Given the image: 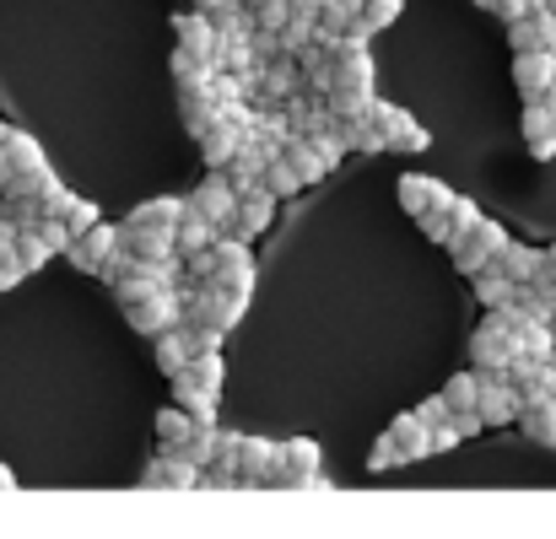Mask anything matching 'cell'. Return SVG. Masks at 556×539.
<instances>
[{
  "label": "cell",
  "instance_id": "obj_35",
  "mask_svg": "<svg viewBox=\"0 0 556 539\" xmlns=\"http://www.w3.org/2000/svg\"><path fill=\"white\" fill-rule=\"evenodd\" d=\"M211 442H216V426H205V421H194V426H189V437H185V442H179V448H174V453H179V459H189V464H200V470H205V464H211Z\"/></svg>",
  "mask_w": 556,
  "mask_h": 539
},
{
  "label": "cell",
  "instance_id": "obj_42",
  "mask_svg": "<svg viewBox=\"0 0 556 539\" xmlns=\"http://www.w3.org/2000/svg\"><path fill=\"white\" fill-rule=\"evenodd\" d=\"M232 464H238V432H216L211 464H205V470H232Z\"/></svg>",
  "mask_w": 556,
  "mask_h": 539
},
{
  "label": "cell",
  "instance_id": "obj_27",
  "mask_svg": "<svg viewBox=\"0 0 556 539\" xmlns=\"http://www.w3.org/2000/svg\"><path fill=\"white\" fill-rule=\"evenodd\" d=\"M216 238H222V227H216V221H205L200 210H185V216H179V227H174V248H179V259L194 254V248H211Z\"/></svg>",
  "mask_w": 556,
  "mask_h": 539
},
{
  "label": "cell",
  "instance_id": "obj_43",
  "mask_svg": "<svg viewBox=\"0 0 556 539\" xmlns=\"http://www.w3.org/2000/svg\"><path fill=\"white\" fill-rule=\"evenodd\" d=\"M185 270H189V281H194V286H205V281H211V270H216V243L185 254Z\"/></svg>",
  "mask_w": 556,
  "mask_h": 539
},
{
  "label": "cell",
  "instance_id": "obj_10",
  "mask_svg": "<svg viewBox=\"0 0 556 539\" xmlns=\"http://www.w3.org/2000/svg\"><path fill=\"white\" fill-rule=\"evenodd\" d=\"M481 372V367H476ZM519 388L503 377V372H481V394H476V415H481V426H514V415H519Z\"/></svg>",
  "mask_w": 556,
  "mask_h": 539
},
{
  "label": "cell",
  "instance_id": "obj_7",
  "mask_svg": "<svg viewBox=\"0 0 556 539\" xmlns=\"http://www.w3.org/2000/svg\"><path fill=\"white\" fill-rule=\"evenodd\" d=\"M119 248H125V232L109 227V221H92L87 232H76V238L65 243V259H71L76 270H87V275H103V265H109Z\"/></svg>",
  "mask_w": 556,
  "mask_h": 539
},
{
  "label": "cell",
  "instance_id": "obj_6",
  "mask_svg": "<svg viewBox=\"0 0 556 539\" xmlns=\"http://www.w3.org/2000/svg\"><path fill=\"white\" fill-rule=\"evenodd\" d=\"M368 119L378 125V136H383V152H400V157H421L427 146H432V136L405 114V108H394V103H378L372 98V108H368Z\"/></svg>",
  "mask_w": 556,
  "mask_h": 539
},
{
  "label": "cell",
  "instance_id": "obj_38",
  "mask_svg": "<svg viewBox=\"0 0 556 539\" xmlns=\"http://www.w3.org/2000/svg\"><path fill=\"white\" fill-rule=\"evenodd\" d=\"M405 11V0H363V11H357V22L368 27V33H378V27H389L394 16Z\"/></svg>",
  "mask_w": 556,
  "mask_h": 539
},
{
  "label": "cell",
  "instance_id": "obj_20",
  "mask_svg": "<svg viewBox=\"0 0 556 539\" xmlns=\"http://www.w3.org/2000/svg\"><path fill=\"white\" fill-rule=\"evenodd\" d=\"M189 210H200L205 221H216V227H227V216H232V205H238V189L227 183V174H205V183L185 194Z\"/></svg>",
  "mask_w": 556,
  "mask_h": 539
},
{
  "label": "cell",
  "instance_id": "obj_40",
  "mask_svg": "<svg viewBox=\"0 0 556 539\" xmlns=\"http://www.w3.org/2000/svg\"><path fill=\"white\" fill-rule=\"evenodd\" d=\"M60 221H65V227H71V238H76V232H87V227H92V221H103V216H98V205H92V200H76V194H71V200H65V210H60Z\"/></svg>",
  "mask_w": 556,
  "mask_h": 539
},
{
  "label": "cell",
  "instance_id": "obj_33",
  "mask_svg": "<svg viewBox=\"0 0 556 539\" xmlns=\"http://www.w3.org/2000/svg\"><path fill=\"white\" fill-rule=\"evenodd\" d=\"M260 189H270L276 200H292V194L303 189V179H298V174H292V163H287V157L276 152V157L265 163V174H260Z\"/></svg>",
  "mask_w": 556,
  "mask_h": 539
},
{
  "label": "cell",
  "instance_id": "obj_29",
  "mask_svg": "<svg viewBox=\"0 0 556 539\" xmlns=\"http://www.w3.org/2000/svg\"><path fill=\"white\" fill-rule=\"evenodd\" d=\"M470 281H476V297H481V308H508V303H514V281H508L497 265H481Z\"/></svg>",
  "mask_w": 556,
  "mask_h": 539
},
{
  "label": "cell",
  "instance_id": "obj_16",
  "mask_svg": "<svg viewBox=\"0 0 556 539\" xmlns=\"http://www.w3.org/2000/svg\"><path fill=\"white\" fill-rule=\"evenodd\" d=\"M383 437L394 442V453H400V464H421V459L432 453V426H427V421H421L416 410H405V415H394Z\"/></svg>",
  "mask_w": 556,
  "mask_h": 539
},
{
  "label": "cell",
  "instance_id": "obj_41",
  "mask_svg": "<svg viewBox=\"0 0 556 539\" xmlns=\"http://www.w3.org/2000/svg\"><path fill=\"white\" fill-rule=\"evenodd\" d=\"M33 232H38L54 254H65V243H71V227H65L60 216H38V221H33Z\"/></svg>",
  "mask_w": 556,
  "mask_h": 539
},
{
  "label": "cell",
  "instance_id": "obj_45",
  "mask_svg": "<svg viewBox=\"0 0 556 539\" xmlns=\"http://www.w3.org/2000/svg\"><path fill=\"white\" fill-rule=\"evenodd\" d=\"M476 216H481V205H476V200H465V194H454V200H448V221H454V232H465Z\"/></svg>",
  "mask_w": 556,
  "mask_h": 539
},
{
  "label": "cell",
  "instance_id": "obj_26",
  "mask_svg": "<svg viewBox=\"0 0 556 539\" xmlns=\"http://www.w3.org/2000/svg\"><path fill=\"white\" fill-rule=\"evenodd\" d=\"M185 210H189V200H179V194H163V200L136 205V210L125 216V227H157V232H174Z\"/></svg>",
  "mask_w": 556,
  "mask_h": 539
},
{
  "label": "cell",
  "instance_id": "obj_48",
  "mask_svg": "<svg viewBox=\"0 0 556 539\" xmlns=\"http://www.w3.org/2000/svg\"><path fill=\"white\" fill-rule=\"evenodd\" d=\"M416 415H421L427 426H443V421H448V399H443V394H432V399H421V405H416Z\"/></svg>",
  "mask_w": 556,
  "mask_h": 539
},
{
  "label": "cell",
  "instance_id": "obj_5",
  "mask_svg": "<svg viewBox=\"0 0 556 539\" xmlns=\"http://www.w3.org/2000/svg\"><path fill=\"white\" fill-rule=\"evenodd\" d=\"M508 243V232L492 221V216H476L465 232H454L448 238V248H454V265H459V275H476L481 265H492V254Z\"/></svg>",
  "mask_w": 556,
  "mask_h": 539
},
{
  "label": "cell",
  "instance_id": "obj_54",
  "mask_svg": "<svg viewBox=\"0 0 556 539\" xmlns=\"http://www.w3.org/2000/svg\"><path fill=\"white\" fill-rule=\"evenodd\" d=\"M189 5H200V11H211V5H222V0H189Z\"/></svg>",
  "mask_w": 556,
  "mask_h": 539
},
{
  "label": "cell",
  "instance_id": "obj_22",
  "mask_svg": "<svg viewBox=\"0 0 556 539\" xmlns=\"http://www.w3.org/2000/svg\"><path fill=\"white\" fill-rule=\"evenodd\" d=\"M372 54L368 43H352V38H341V49H336V87H372Z\"/></svg>",
  "mask_w": 556,
  "mask_h": 539
},
{
  "label": "cell",
  "instance_id": "obj_19",
  "mask_svg": "<svg viewBox=\"0 0 556 539\" xmlns=\"http://www.w3.org/2000/svg\"><path fill=\"white\" fill-rule=\"evenodd\" d=\"M508 43H514V54L519 49H556V5H535L530 16H519V22H508Z\"/></svg>",
  "mask_w": 556,
  "mask_h": 539
},
{
  "label": "cell",
  "instance_id": "obj_31",
  "mask_svg": "<svg viewBox=\"0 0 556 539\" xmlns=\"http://www.w3.org/2000/svg\"><path fill=\"white\" fill-rule=\"evenodd\" d=\"M372 98H378L372 87H330V98H325V103H330V114H336V119H363V114L372 108Z\"/></svg>",
  "mask_w": 556,
  "mask_h": 539
},
{
  "label": "cell",
  "instance_id": "obj_46",
  "mask_svg": "<svg viewBox=\"0 0 556 539\" xmlns=\"http://www.w3.org/2000/svg\"><path fill=\"white\" fill-rule=\"evenodd\" d=\"M394 464H400L394 442H389V437H378V442H372V453H368V470L372 475H383V470H394Z\"/></svg>",
  "mask_w": 556,
  "mask_h": 539
},
{
  "label": "cell",
  "instance_id": "obj_55",
  "mask_svg": "<svg viewBox=\"0 0 556 539\" xmlns=\"http://www.w3.org/2000/svg\"><path fill=\"white\" fill-rule=\"evenodd\" d=\"M476 5H486V11H492V5H497V0H476Z\"/></svg>",
  "mask_w": 556,
  "mask_h": 539
},
{
  "label": "cell",
  "instance_id": "obj_24",
  "mask_svg": "<svg viewBox=\"0 0 556 539\" xmlns=\"http://www.w3.org/2000/svg\"><path fill=\"white\" fill-rule=\"evenodd\" d=\"M238 136H243V130H238L232 119H222V114H216V119H211V125L194 136V141H200V157H205V168H227V157H232Z\"/></svg>",
  "mask_w": 556,
  "mask_h": 539
},
{
  "label": "cell",
  "instance_id": "obj_4",
  "mask_svg": "<svg viewBox=\"0 0 556 539\" xmlns=\"http://www.w3.org/2000/svg\"><path fill=\"white\" fill-rule=\"evenodd\" d=\"M205 286H216V292H227L238 303L254 297V259H249V243L243 238H216V270H211Z\"/></svg>",
  "mask_w": 556,
  "mask_h": 539
},
{
  "label": "cell",
  "instance_id": "obj_52",
  "mask_svg": "<svg viewBox=\"0 0 556 539\" xmlns=\"http://www.w3.org/2000/svg\"><path fill=\"white\" fill-rule=\"evenodd\" d=\"M541 270L556 281V243H552V248H541Z\"/></svg>",
  "mask_w": 556,
  "mask_h": 539
},
{
  "label": "cell",
  "instance_id": "obj_47",
  "mask_svg": "<svg viewBox=\"0 0 556 539\" xmlns=\"http://www.w3.org/2000/svg\"><path fill=\"white\" fill-rule=\"evenodd\" d=\"M421 232H427L432 243H448V238H454V221H448V210H432V216H421Z\"/></svg>",
  "mask_w": 556,
  "mask_h": 539
},
{
  "label": "cell",
  "instance_id": "obj_57",
  "mask_svg": "<svg viewBox=\"0 0 556 539\" xmlns=\"http://www.w3.org/2000/svg\"><path fill=\"white\" fill-rule=\"evenodd\" d=\"M552 5H556V0H552Z\"/></svg>",
  "mask_w": 556,
  "mask_h": 539
},
{
  "label": "cell",
  "instance_id": "obj_13",
  "mask_svg": "<svg viewBox=\"0 0 556 539\" xmlns=\"http://www.w3.org/2000/svg\"><path fill=\"white\" fill-rule=\"evenodd\" d=\"M525 146H530V157L535 163H552L556 157V92L552 98H535V103H525Z\"/></svg>",
  "mask_w": 556,
  "mask_h": 539
},
{
  "label": "cell",
  "instance_id": "obj_49",
  "mask_svg": "<svg viewBox=\"0 0 556 539\" xmlns=\"http://www.w3.org/2000/svg\"><path fill=\"white\" fill-rule=\"evenodd\" d=\"M465 442V432L454 426V421H443V426H432V453H448V448H459Z\"/></svg>",
  "mask_w": 556,
  "mask_h": 539
},
{
  "label": "cell",
  "instance_id": "obj_8",
  "mask_svg": "<svg viewBox=\"0 0 556 539\" xmlns=\"http://www.w3.org/2000/svg\"><path fill=\"white\" fill-rule=\"evenodd\" d=\"M125 319L136 335H163L179 324V286H152L136 303H125Z\"/></svg>",
  "mask_w": 556,
  "mask_h": 539
},
{
  "label": "cell",
  "instance_id": "obj_39",
  "mask_svg": "<svg viewBox=\"0 0 556 539\" xmlns=\"http://www.w3.org/2000/svg\"><path fill=\"white\" fill-rule=\"evenodd\" d=\"M211 60H200V54H189V49H174V76H179V87H189V81H211Z\"/></svg>",
  "mask_w": 556,
  "mask_h": 539
},
{
  "label": "cell",
  "instance_id": "obj_11",
  "mask_svg": "<svg viewBox=\"0 0 556 539\" xmlns=\"http://www.w3.org/2000/svg\"><path fill=\"white\" fill-rule=\"evenodd\" d=\"M270 221H276V194H270V189H243L222 232H227V238H243V243H249V238H260V232H265Z\"/></svg>",
  "mask_w": 556,
  "mask_h": 539
},
{
  "label": "cell",
  "instance_id": "obj_36",
  "mask_svg": "<svg viewBox=\"0 0 556 539\" xmlns=\"http://www.w3.org/2000/svg\"><path fill=\"white\" fill-rule=\"evenodd\" d=\"M16 259H22V270L33 275V270H43V265L54 259V248H49L33 227H22V232H16Z\"/></svg>",
  "mask_w": 556,
  "mask_h": 539
},
{
  "label": "cell",
  "instance_id": "obj_37",
  "mask_svg": "<svg viewBox=\"0 0 556 539\" xmlns=\"http://www.w3.org/2000/svg\"><path fill=\"white\" fill-rule=\"evenodd\" d=\"M189 426H194V415H189V410H179V405H168V410L157 415V442L174 453V448L189 437Z\"/></svg>",
  "mask_w": 556,
  "mask_h": 539
},
{
  "label": "cell",
  "instance_id": "obj_50",
  "mask_svg": "<svg viewBox=\"0 0 556 539\" xmlns=\"http://www.w3.org/2000/svg\"><path fill=\"white\" fill-rule=\"evenodd\" d=\"M535 5H546V0H497L492 11H503V22H519V16H530Z\"/></svg>",
  "mask_w": 556,
  "mask_h": 539
},
{
  "label": "cell",
  "instance_id": "obj_30",
  "mask_svg": "<svg viewBox=\"0 0 556 539\" xmlns=\"http://www.w3.org/2000/svg\"><path fill=\"white\" fill-rule=\"evenodd\" d=\"M189 351H194V335H189L185 324H174V330H163V335H157V367H163L168 377L189 361Z\"/></svg>",
  "mask_w": 556,
  "mask_h": 539
},
{
  "label": "cell",
  "instance_id": "obj_32",
  "mask_svg": "<svg viewBox=\"0 0 556 539\" xmlns=\"http://www.w3.org/2000/svg\"><path fill=\"white\" fill-rule=\"evenodd\" d=\"M281 157L292 163V174L303 179V189H308V183H319V179H325V163H319V157L308 152V141H303V136H292V141L281 146Z\"/></svg>",
  "mask_w": 556,
  "mask_h": 539
},
{
  "label": "cell",
  "instance_id": "obj_12",
  "mask_svg": "<svg viewBox=\"0 0 556 539\" xmlns=\"http://www.w3.org/2000/svg\"><path fill=\"white\" fill-rule=\"evenodd\" d=\"M394 194H400V210L405 216H432V210H448V200H454V189L438 179H427V174H400V183H394Z\"/></svg>",
  "mask_w": 556,
  "mask_h": 539
},
{
  "label": "cell",
  "instance_id": "obj_14",
  "mask_svg": "<svg viewBox=\"0 0 556 539\" xmlns=\"http://www.w3.org/2000/svg\"><path fill=\"white\" fill-rule=\"evenodd\" d=\"M238 491H265L270 470H276V442L270 437H238Z\"/></svg>",
  "mask_w": 556,
  "mask_h": 539
},
{
  "label": "cell",
  "instance_id": "obj_1",
  "mask_svg": "<svg viewBox=\"0 0 556 539\" xmlns=\"http://www.w3.org/2000/svg\"><path fill=\"white\" fill-rule=\"evenodd\" d=\"M514 357H519V313H514V303L508 308H486L481 330L470 335V361L481 372H503Z\"/></svg>",
  "mask_w": 556,
  "mask_h": 539
},
{
  "label": "cell",
  "instance_id": "obj_3",
  "mask_svg": "<svg viewBox=\"0 0 556 539\" xmlns=\"http://www.w3.org/2000/svg\"><path fill=\"white\" fill-rule=\"evenodd\" d=\"M325 453L314 437H292V442H276V470L265 480V491H303L314 475H319Z\"/></svg>",
  "mask_w": 556,
  "mask_h": 539
},
{
  "label": "cell",
  "instance_id": "obj_2",
  "mask_svg": "<svg viewBox=\"0 0 556 539\" xmlns=\"http://www.w3.org/2000/svg\"><path fill=\"white\" fill-rule=\"evenodd\" d=\"M243 308H249V303H238V297H227V292H216V286H194V281H189L185 292H179V324H189V330H216V335H227V330L243 319Z\"/></svg>",
  "mask_w": 556,
  "mask_h": 539
},
{
  "label": "cell",
  "instance_id": "obj_53",
  "mask_svg": "<svg viewBox=\"0 0 556 539\" xmlns=\"http://www.w3.org/2000/svg\"><path fill=\"white\" fill-rule=\"evenodd\" d=\"M0 491H16V475H11L5 464H0Z\"/></svg>",
  "mask_w": 556,
  "mask_h": 539
},
{
  "label": "cell",
  "instance_id": "obj_18",
  "mask_svg": "<svg viewBox=\"0 0 556 539\" xmlns=\"http://www.w3.org/2000/svg\"><path fill=\"white\" fill-rule=\"evenodd\" d=\"M174 33H179V49H189V54H200V60L216 65V43H222V33H216V22H211L200 5H189V11L174 16Z\"/></svg>",
  "mask_w": 556,
  "mask_h": 539
},
{
  "label": "cell",
  "instance_id": "obj_28",
  "mask_svg": "<svg viewBox=\"0 0 556 539\" xmlns=\"http://www.w3.org/2000/svg\"><path fill=\"white\" fill-rule=\"evenodd\" d=\"M174 405H179V410H189L194 421L216 426V388H200V383H185V377H174Z\"/></svg>",
  "mask_w": 556,
  "mask_h": 539
},
{
  "label": "cell",
  "instance_id": "obj_9",
  "mask_svg": "<svg viewBox=\"0 0 556 539\" xmlns=\"http://www.w3.org/2000/svg\"><path fill=\"white\" fill-rule=\"evenodd\" d=\"M514 87L525 103L556 92V49H519L514 54Z\"/></svg>",
  "mask_w": 556,
  "mask_h": 539
},
{
  "label": "cell",
  "instance_id": "obj_23",
  "mask_svg": "<svg viewBox=\"0 0 556 539\" xmlns=\"http://www.w3.org/2000/svg\"><path fill=\"white\" fill-rule=\"evenodd\" d=\"M211 76H216V70H211ZM179 114H185L189 136H200V130L216 119V92H211V81H189V87H179Z\"/></svg>",
  "mask_w": 556,
  "mask_h": 539
},
{
  "label": "cell",
  "instance_id": "obj_17",
  "mask_svg": "<svg viewBox=\"0 0 556 539\" xmlns=\"http://www.w3.org/2000/svg\"><path fill=\"white\" fill-rule=\"evenodd\" d=\"M503 377L519 388V399H552L556 394V361L514 357L508 367H503Z\"/></svg>",
  "mask_w": 556,
  "mask_h": 539
},
{
  "label": "cell",
  "instance_id": "obj_51",
  "mask_svg": "<svg viewBox=\"0 0 556 539\" xmlns=\"http://www.w3.org/2000/svg\"><path fill=\"white\" fill-rule=\"evenodd\" d=\"M287 11H292V16H308V22H319L325 0H287Z\"/></svg>",
  "mask_w": 556,
  "mask_h": 539
},
{
  "label": "cell",
  "instance_id": "obj_34",
  "mask_svg": "<svg viewBox=\"0 0 556 539\" xmlns=\"http://www.w3.org/2000/svg\"><path fill=\"white\" fill-rule=\"evenodd\" d=\"M476 394H481V372H476V367H470V372H454V377L443 383L448 410H476Z\"/></svg>",
  "mask_w": 556,
  "mask_h": 539
},
{
  "label": "cell",
  "instance_id": "obj_15",
  "mask_svg": "<svg viewBox=\"0 0 556 539\" xmlns=\"http://www.w3.org/2000/svg\"><path fill=\"white\" fill-rule=\"evenodd\" d=\"M141 486H152V491H200L205 486V475H200V464H189L179 453H157L152 464H147V475H141Z\"/></svg>",
  "mask_w": 556,
  "mask_h": 539
},
{
  "label": "cell",
  "instance_id": "obj_25",
  "mask_svg": "<svg viewBox=\"0 0 556 539\" xmlns=\"http://www.w3.org/2000/svg\"><path fill=\"white\" fill-rule=\"evenodd\" d=\"M492 265H497L514 286H525V281H535V275H541V248H530V243H514V238H508V243L492 254Z\"/></svg>",
  "mask_w": 556,
  "mask_h": 539
},
{
  "label": "cell",
  "instance_id": "obj_21",
  "mask_svg": "<svg viewBox=\"0 0 556 539\" xmlns=\"http://www.w3.org/2000/svg\"><path fill=\"white\" fill-rule=\"evenodd\" d=\"M514 426H525V437H530V442L556 448V394L552 399H525V405H519V415H514Z\"/></svg>",
  "mask_w": 556,
  "mask_h": 539
},
{
  "label": "cell",
  "instance_id": "obj_44",
  "mask_svg": "<svg viewBox=\"0 0 556 539\" xmlns=\"http://www.w3.org/2000/svg\"><path fill=\"white\" fill-rule=\"evenodd\" d=\"M249 22H254V27H265V33H276V27L287 22V0H265V5H249Z\"/></svg>",
  "mask_w": 556,
  "mask_h": 539
},
{
  "label": "cell",
  "instance_id": "obj_56",
  "mask_svg": "<svg viewBox=\"0 0 556 539\" xmlns=\"http://www.w3.org/2000/svg\"><path fill=\"white\" fill-rule=\"evenodd\" d=\"M243 5H265V0H243Z\"/></svg>",
  "mask_w": 556,
  "mask_h": 539
}]
</instances>
